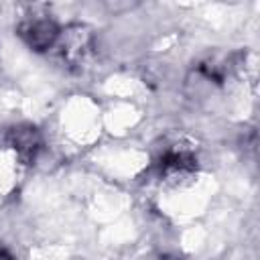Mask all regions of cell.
I'll use <instances>...</instances> for the list:
<instances>
[{
  "mask_svg": "<svg viewBox=\"0 0 260 260\" xmlns=\"http://www.w3.org/2000/svg\"><path fill=\"white\" fill-rule=\"evenodd\" d=\"M57 55L69 67H79L91 53V35L83 26H69L57 39Z\"/></svg>",
  "mask_w": 260,
  "mask_h": 260,
  "instance_id": "obj_1",
  "label": "cell"
},
{
  "mask_svg": "<svg viewBox=\"0 0 260 260\" xmlns=\"http://www.w3.org/2000/svg\"><path fill=\"white\" fill-rule=\"evenodd\" d=\"M18 35L22 37V41L39 51V53H45V51H51L55 49L57 45V39L61 35V28L51 20V18H45V16H32L28 20H24L18 28Z\"/></svg>",
  "mask_w": 260,
  "mask_h": 260,
  "instance_id": "obj_2",
  "label": "cell"
},
{
  "mask_svg": "<svg viewBox=\"0 0 260 260\" xmlns=\"http://www.w3.org/2000/svg\"><path fill=\"white\" fill-rule=\"evenodd\" d=\"M8 144L16 150V154L22 160H35V156L41 150V134L35 126H14L8 132Z\"/></svg>",
  "mask_w": 260,
  "mask_h": 260,
  "instance_id": "obj_3",
  "label": "cell"
},
{
  "mask_svg": "<svg viewBox=\"0 0 260 260\" xmlns=\"http://www.w3.org/2000/svg\"><path fill=\"white\" fill-rule=\"evenodd\" d=\"M160 169L167 177H185L197 169V158L189 148L173 146L160 156Z\"/></svg>",
  "mask_w": 260,
  "mask_h": 260,
  "instance_id": "obj_4",
  "label": "cell"
},
{
  "mask_svg": "<svg viewBox=\"0 0 260 260\" xmlns=\"http://www.w3.org/2000/svg\"><path fill=\"white\" fill-rule=\"evenodd\" d=\"M0 260H10V256H8L6 252H2V250H0Z\"/></svg>",
  "mask_w": 260,
  "mask_h": 260,
  "instance_id": "obj_5",
  "label": "cell"
}]
</instances>
